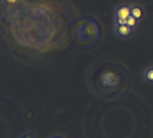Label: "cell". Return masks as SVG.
Listing matches in <instances>:
<instances>
[{
    "label": "cell",
    "instance_id": "6da1fadb",
    "mask_svg": "<svg viewBox=\"0 0 153 138\" xmlns=\"http://www.w3.org/2000/svg\"><path fill=\"white\" fill-rule=\"evenodd\" d=\"M100 85L102 91H116L121 85V76L116 70L106 69L100 75Z\"/></svg>",
    "mask_w": 153,
    "mask_h": 138
},
{
    "label": "cell",
    "instance_id": "7a4b0ae2",
    "mask_svg": "<svg viewBox=\"0 0 153 138\" xmlns=\"http://www.w3.org/2000/svg\"><path fill=\"white\" fill-rule=\"evenodd\" d=\"M130 15H131V7L126 4L119 5L116 11L117 24H126Z\"/></svg>",
    "mask_w": 153,
    "mask_h": 138
},
{
    "label": "cell",
    "instance_id": "3957f363",
    "mask_svg": "<svg viewBox=\"0 0 153 138\" xmlns=\"http://www.w3.org/2000/svg\"><path fill=\"white\" fill-rule=\"evenodd\" d=\"M134 29L129 27L127 24H117L116 32L117 35L121 39H127L133 34Z\"/></svg>",
    "mask_w": 153,
    "mask_h": 138
},
{
    "label": "cell",
    "instance_id": "277c9868",
    "mask_svg": "<svg viewBox=\"0 0 153 138\" xmlns=\"http://www.w3.org/2000/svg\"><path fill=\"white\" fill-rule=\"evenodd\" d=\"M143 10L139 5H134L133 7H131V15L134 16V18H136L138 21L143 17Z\"/></svg>",
    "mask_w": 153,
    "mask_h": 138
},
{
    "label": "cell",
    "instance_id": "5b68a950",
    "mask_svg": "<svg viewBox=\"0 0 153 138\" xmlns=\"http://www.w3.org/2000/svg\"><path fill=\"white\" fill-rule=\"evenodd\" d=\"M143 77H144V80L151 84H153V66L151 67H148L145 71H144V74H143Z\"/></svg>",
    "mask_w": 153,
    "mask_h": 138
},
{
    "label": "cell",
    "instance_id": "8992f818",
    "mask_svg": "<svg viewBox=\"0 0 153 138\" xmlns=\"http://www.w3.org/2000/svg\"><path fill=\"white\" fill-rule=\"evenodd\" d=\"M126 24H127V25H128L129 27H131L132 29H134V28L137 26V24H138V20H137L136 18H134V16L130 15L129 18L127 19Z\"/></svg>",
    "mask_w": 153,
    "mask_h": 138
},
{
    "label": "cell",
    "instance_id": "52a82bcc",
    "mask_svg": "<svg viewBox=\"0 0 153 138\" xmlns=\"http://www.w3.org/2000/svg\"><path fill=\"white\" fill-rule=\"evenodd\" d=\"M19 138H36L35 135L31 132V131H26L23 134H22Z\"/></svg>",
    "mask_w": 153,
    "mask_h": 138
},
{
    "label": "cell",
    "instance_id": "ba28073f",
    "mask_svg": "<svg viewBox=\"0 0 153 138\" xmlns=\"http://www.w3.org/2000/svg\"><path fill=\"white\" fill-rule=\"evenodd\" d=\"M4 3L5 4H14L18 0H3Z\"/></svg>",
    "mask_w": 153,
    "mask_h": 138
},
{
    "label": "cell",
    "instance_id": "9c48e42d",
    "mask_svg": "<svg viewBox=\"0 0 153 138\" xmlns=\"http://www.w3.org/2000/svg\"><path fill=\"white\" fill-rule=\"evenodd\" d=\"M49 138H64L62 136H59V135H55V136H52Z\"/></svg>",
    "mask_w": 153,
    "mask_h": 138
}]
</instances>
